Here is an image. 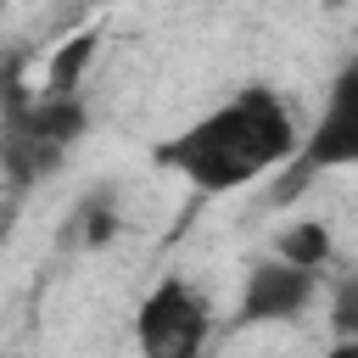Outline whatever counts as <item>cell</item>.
<instances>
[{"instance_id": "cell-1", "label": "cell", "mask_w": 358, "mask_h": 358, "mask_svg": "<svg viewBox=\"0 0 358 358\" xmlns=\"http://www.w3.org/2000/svg\"><path fill=\"white\" fill-rule=\"evenodd\" d=\"M296 151H302V129H296L291 106L268 84H252L235 101L196 117L185 134L162 140L157 162L173 168L179 179H190L201 196H224V190L252 185L268 168H291Z\"/></svg>"}, {"instance_id": "cell-2", "label": "cell", "mask_w": 358, "mask_h": 358, "mask_svg": "<svg viewBox=\"0 0 358 358\" xmlns=\"http://www.w3.org/2000/svg\"><path fill=\"white\" fill-rule=\"evenodd\" d=\"M90 129V106L84 101H50V95H34L22 106V117L0 134V179L11 196L34 190L39 179H50L67 151L78 145V134Z\"/></svg>"}, {"instance_id": "cell-3", "label": "cell", "mask_w": 358, "mask_h": 358, "mask_svg": "<svg viewBox=\"0 0 358 358\" xmlns=\"http://www.w3.org/2000/svg\"><path fill=\"white\" fill-rule=\"evenodd\" d=\"M330 168H358V62H347L313 117V129L302 134V151L296 162L285 168V185L274 201H291L296 190L313 185V173H330Z\"/></svg>"}, {"instance_id": "cell-4", "label": "cell", "mask_w": 358, "mask_h": 358, "mask_svg": "<svg viewBox=\"0 0 358 358\" xmlns=\"http://www.w3.org/2000/svg\"><path fill=\"white\" fill-rule=\"evenodd\" d=\"M207 336H213V308L190 280L168 274L145 291L134 313V341L145 358H201Z\"/></svg>"}, {"instance_id": "cell-5", "label": "cell", "mask_w": 358, "mask_h": 358, "mask_svg": "<svg viewBox=\"0 0 358 358\" xmlns=\"http://www.w3.org/2000/svg\"><path fill=\"white\" fill-rule=\"evenodd\" d=\"M313 285H319V274L291 268V263H280V257H263V263L246 268L235 324H285V319H296V313L313 302Z\"/></svg>"}, {"instance_id": "cell-6", "label": "cell", "mask_w": 358, "mask_h": 358, "mask_svg": "<svg viewBox=\"0 0 358 358\" xmlns=\"http://www.w3.org/2000/svg\"><path fill=\"white\" fill-rule=\"evenodd\" d=\"M90 62H95V34L62 39V45L50 50V62H45V90H39V95H50V101H78V84H84Z\"/></svg>"}, {"instance_id": "cell-7", "label": "cell", "mask_w": 358, "mask_h": 358, "mask_svg": "<svg viewBox=\"0 0 358 358\" xmlns=\"http://www.w3.org/2000/svg\"><path fill=\"white\" fill-rule=\"evenodd\" d=\"M274 257H280V263H291V268H308V274H319V268L330 263V229H324L319 218H302V224H291V229L280 235Z\"/></svg>"}, {"instance_id": "cell-8", "label": "cell", "mask_w": 358, "mask_h": 358, "mask_svg": "<svg viewBox=\"0 0 358 358\" xmlns=\"http://www.w3.org/2000/svg\"><path fill=\"white\" fill-rule=\"evenodd\" d=\"M28 101H34V84H28V50L11 45V50H0V134L22 117Z\"/></svg>"}, {"instance_id": "cell-9", "label": "cell", "mask_w": 358, "mask_h": 358, "mask_svg": "<svg viewBox=\"0 0 358 358\" xmlns=\"http://www.w3.org/2000/svg\"><path fill=\"white\" fill-rule=\"evenodd\" d=\"M73 224H78V241H84V246H106V241L117 235V207H112V190H90V196L78 201Z\"/></svg>"}, {"instance_id": "cell-10", "label": "cell", "mask_w": 358, "mask_h": 358, "mask_svg": "<svg viewBox=\"0 0 358 358\" xmlns=\"http://www.w3.org/2000/svg\"><path fill=\"white\" fill-rule=\"evenodd\" d=\"M330 330L336 341H358V274H347L330 296Z\"/></svg>"}, {"instance_id": "cell-11", "label": "cell", "mask_w": 358, "mask_h": 358, "mask_svg": "<svg viewBox=\"0 0 358 358\" xmlns=\"http://www.w3.org/2000/svg\"><path fill=\"white\" fill-rule=\"evenodd\" d=\"M11 213H17V196H11V190H6V196H0V235H6V229H11Z\"/></svg>"}, {"instance_id": "cell-12", "label": "cell", "mask_w": 358, "mask_h": 358, "mask_svg": "<svg viewBox=\"0 0 358 358\" xmlns=\"http://www.w3.org/2000/svg\"><path fill=\"white\" fill-rule=\"evenodd\" d=\"M324 358H358V341H336V347H330Z\"/></svg>"}]
</instances>
